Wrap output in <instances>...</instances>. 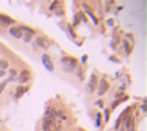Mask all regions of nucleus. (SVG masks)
<instances>
[{
	"label": "nucleus",
	"mask_w": 147,
	"mask_h": 131,
	"mask_svg": "<svg viewBox=\"0 0 147 131\" xmlns=\"http://www.w3.org/2000/svg\"><path fill=\"white\" fill-rule=\"evenodd\" d=\"M134 44H136V40H134V35L133 33H125V35L122 37L120 40V45H118V55L120 56H129L131 55V51L134 48Z\"/></svg>",
	"instance_id": "nucleus-1"
},
{
	"label": "nucleus",
	"mask_w": 147,
	"mask_h": 131,
	"mask_svg": "<svg viewBox=\"0 0 147 131\" xmlns=\"http://www.w3.org/2000/svg\"><path fill=\"white\" fill-rule=\"evenodd\" d=\"M31 45H33L35 51H47V49H51L55 45V42L51 40V38H47L46 35H40V33H38L35 37V40L31 42Z\"/></svg>",
	"instance_id": "nucleus-2"
},
{
	"label": "nucleus",
	"mask_w": 147,
	"mask_h": 131,
	"mask_svg": "<svg viewBox=\"0 0 147 131\" xmlns=\"http://www.w3.org/2000/svg\"><path fill=\"white\" fill-rule=\"evenodd\" d=\"M78 58H75V56H71V55H64L60 58V66H62V69H64V73H73L78 67Z\"/></svg>",
	"instance_id": "nucleus-3"
},
{
	"label": "nucleus",
	"mask_w": 147,
	"mask_h": 131,
	"mask_svg": "<svg viewBox=\"0 0 147 131\" xmlns=\"http://www.w3.org/2000/svg\"><path fill=\"white\" fill-rule=\"evenodd\" d=\"M82 13H84V15H87L94 26H100L102 18H100V16H96V13H94V9H93V5H89V4H86V2H82Z\"/></svg>",
	"instance_id": "nucleus-4"
},
{
	"label": "nucleus",
	"mask_w": 147,
	"mask_h": 131,
	"mask_svg": "<svg viewBox=\"0 0 147 131\" xmlns=\"http://www.w3.org/2000/svg\"><path fill=\"white\" fill-rule=\"evenodd\" d=\"M31 78H33V73L27 69V67H24V69L18 71V77H16L15 82H18V86H29Z\"/></svg>",
	"instance_id": "nucleus-5"
},
{
	"label": "nucleus",
	"mask_w": 147,
	"mask_h": 131,
	"mask_svg": "<svg viewBox=\"0 0 147 131\" xmlns=\"http://www.w3.org/2000/svg\"><path fill=\"white\" fill-rule=\"evenodd\" d=\"M98 78H100V75H98V71L94 69L91 75H89V80H87V86H86V93H94L96 91V84H98Z\"/></svg>",
	"instance_id": "nucleus-6"
},
{
	"label": "nucleus",
	"mask_w": 147,
	"mask_h": 131,
	"mask_svg": "<svg viewBox=\"0 0 147 131\" xmlns=\"http://www.w3.org/2000/svg\"><path fill=\"white\" fill-rule=\"evenodd\" d=\"M107 91H109V80H107L105 77H100L98 78V84H96V95H98V98H102Z\"/></svg>",
	"instance_id": "nucleus-7"
},
{
	"label": "nucleus",
	"mask_w": 147,
	"mask_h": 131,
	"mask_svg": "<svg viewBox=\"0 0 147 131\" xmlns=\"http://www.w3.org/2000/svg\"><path fill=\"white\" fill-rule=\"evenodd\" d=\"M36 35H38V31L35 29V27L26 26L24 33H22V40H24V44H31L33 40H35V37H36Z\"/></svg>",
	"instance_id": "nucleus-8"
},
{
	"label": "nucleus",
	"mask_w": 147,
	"mask_h": 131,
	"mask_svg": "<svg viewBox=\"0 0 147 131\" xmlns=\"http://www.w3.org/2000/svg\"><path fill=\"white\" fill-rule=\"evenodd\" d=\"M24 29H26V26H24V24H15V26L7 27L9 35L13 37V38H16V40H22V33H24Z\"/></svg>",
	"instance_id": "nucleus-9"
},
{
	"label": "nucleus",
	"mask_w": 147,
	"mask_h": 131,
	"mask_svg": "<svg viewBox=\"0 0 147 131\" xmlns=\"http://www.w3.org/2000/svg\"><path fill=\"white\" fill-rule=\"evenodd\" d=\"M122 129H125V131H136V120H134L133 115H127L125 118H123Z\"/></svg>",
	"instance_id": "nucleus-10"
},
{
	"label": "nucleus",
	"mask_w": 147,
	"mask_h": 131,
	"mask_svg": "<svg viewBox=\"0 0 147 131\" xmlns=\"http://www.w3.org/2000/svg\"><path fill=\"white\" fill-rule=\"evenodd\" d=\"M40 60H42V64H44V67L49 71V73H53L55 71V62H53V58H51V55H47V53H44L42 56H40Z\"/></svg>",
	"instance_id": "nucleus-11"
},
{
	"label": "nucleus",
	"mask_w": 147,
	"mask_h": 131,
	"mask_svg": "<svg viewBox=\"0 0 147 131\" xmlns=\"http://www.w3.org/2000/svg\"><path fill=\"white\" fill-rule=\"evenodd\" d=\"M49 11H53V13H56L58 16H64V2H51L47 5Z\"/></svg>",
	"instance_id": "nucleus-12"
},
{
	"label": "nucleus",
	"mask_w": 147,
	"mask_h": 131,
	"mask_svg": "<svg viewBox=\"0 0 147 131\" xmlns=\"http://www.w3.org/2000/svg\"><path fill=\"white\" fill-rule=\"evenodd\" d=\"M55 120L60 124H67L69 122V115H67V111L65 109H56V115H55Z\"/></svg>",
	"instance_id": "nucleus-13"
},
{
	"label": "nucleus",
	"mask_w": 147,
	"mask_h": 131,
	"mask_svg": "<svg viewBox=\"0 0 147 131\" xmlns=\"http://www.w3.org/2000/svg\"><path fill=\"white\" fill-rule=\"evenodd\" d=\"M27 91H29V86H16V89L13 91V100H20Z\"/></svg>",
	"instance_id": "nucleus-14"
},
{
	"label": "nucleus",
	"mask_w": 147,
	"mask_h": 131,
	"mask_svg": "<svg viewBox=\"0 0 147 131\" xmlns=\"http://www.w3.org/2000/svg\"><path fill=\"white\" fill-rule=\"evenodd\" d=\"M18 71H20V69H16V67L9 66V69L5 71V80H7V82H15L16 77H18Z\"/></svg>",
	"instance_id": "nucleus-15"
},
{
	"label": "nucleus",
	"mask_w": 147,
	"mask_h": 131,
	"mask_svg": "<svg viewBox=\"0 0 147 131\" xmlns=\"http://www.w3.org/2000/svg\"><path fill=\"white\" fill-rule=\"evenodd\" d=\"M120 40H122V37H120V29H115V33H113V38H111V49H113V51H116V49H118V45H120Z\"/></svg>",
	"instance_id": "nucleus-16"
},
{
	"label": "nucleus",
	"mask_w": 147,
	"mask_h": 131,
	"mask_svg": "<svg viewBox=\"0 0 147 131\" xmlns=\"http://www.w3.org/2000/svg\"><path fill=\"white\" fill-rule=\"evenodd\" d=\"M0 24H2V26H5V27H11V26H15L16 22H15L13 18H11V16H7V15H2V13H0Z\"/></svg>",
	"instance_id": "nucleus-17"
},
{
	"label": "nucleus",
	"mask_w": 147,
	"mask_h": 131,
	"mask_svg": "<svg viewBox=\"0 0 147 131\" xmlns=\"http://www.w3.org/2000/svg\"><path fill=\"white\" fill-rule=\"evenodd\" d=\"M55 115H56V109H55L53 102H49V104L46 106V111H44V117H46V118H55Z\"/></svg>",
	"instance_id": "nucleus-18"
},
{
	"label": "nucleus",
	"mask_w": 147,
	"mask_h": 131,
	"mask_svg": "<svg viewBox=\"0 0 147 131\" xmlns=\"http://www.w3.org/2000/svg\"><path fill=\"white\" fill-rule=\"evenodd\" d=\"M80 22H86V15H84L82 11H78V13H75V18H73L71 26L76 27V26H80Z\"/></svg>",
	"instance_id": "nucleus-19"
},
{
	"label": "nucleus",
	"mask_w": 147,
	"mask_h": 131,
	"mask_svg": "<svg viewBox=\"0 0 147 131\" xmlns=\"http://www.w3.org/2000/svg\"><path fill=\"white\" fill-rule=\"evenodd\" d=\"M65 33H67V35H69V37L73 38V40L80 42V40H78V35H76V31H75V27H73L71 24H69V26H65Z\"/></svg>",
	"instance_id": "nucleus-20"
},
{
	"label": "nucleus",
	"mask_w": 147,
	"mask_h": 131,
	"mask_svg": "<svg viewBox=\"0 0 147 131\" xmlns=\"http://www.w3.org/2000/svg\"><path fill=\"white\" fill-rule=\"evenodd\" d=\"M73 73H75L76 80H80V82H84V66H80V64H78V67H76V69L73 71Z\"/></svg>",
	"instance_id": "nucleus-21"
},
{
	"label": "nucleus",
	"mask_w": 147,
	"mask_h": 131,
	"mask_svg": "<svg viewBox=\"0 0 147 131\" xmlns=\"http://www.w3.org/2000/svg\"><path fill=\"white\" fill-rule=\"evenodd\" d=\"M109 120H111V109H109V107H104V115H102V122H104V124H107Z\"/></svg>",
	"instance_id": "nucleus-22"
},
{
	"label": "nucleus",
	"mask_w": 147,
	"mask_h": 131,
	"mask_svg": "<svg viewBox=\"0 0 147 131\" xmlns=\"http://www.w3.org/2000/svg\"><path fill=\"white\" fill-rule=\"evenodd\" d=\"M94 126H96V129H102V126H104V122H102V115L100 113H96V115H94Z\"/></svg>",
	"instance_id": "nucleus-23"
},
{
	"label": "nucleus",
	"mask_w": 147,
	"mask_h": 131,
	"mask_svg": "<svg viewBox=\"0 0 147 131\" xmlns=\"http://www.w3.org/2000/svg\"><path fill=\"white\" fill-rule=\"evenodd\" d=\"M7 69H9V60L0 58V71H7Z\"/></svg>",
	"instance_id": "nucleus-24"
},
{
	"label": "nucleus",
	"mask_w": 147,
	"mask_h": 131,
	"mask_svg": "<svg viewBox=\"0 0 147 131\" xmlns=\"http://www.w3.org/2000/svg\"><path fill=\"white\" fill-rule=\"evenodd\" d=\"M113 5H115V2H113V0H111V2H109V0H107V2H104V11H105V13H109V11L113 9Z\"/></svg>",
	"instance_id": "nucleus-25"
},
{
	"label": "nucleus",
	"mask_w": 147,
	"mask_h": 131,
	"mask_svg": "<svg viewBox=\"0 0 147 131\" xmlns=\"http://www.w3.org/2000/svg\"><path fill=\"white\" fill-rule=\"evenodd\" d=\"M94 106H96L98 109H104V107H105V102H104V98H96V102H94Z\"/></svg>",
	"instance_id": "nucleus-26"
},
{
	"label": "nucleus",
	"mask_w": 147,
	"mask_h": 131,
	"mask_svg": "<svg viewBox=\"0 0 147 131\" xmlns=\"http://www.w3.org/2000/svg\"><path fill=\"white\" fill-rule=\"evenodd\" d=\"M7 84H9V82H7V80H5V78H4V80H2V82H0V95H2V93H4V91H5V88H7Z\"/></svg>",
	"instance_id": "nucleus-27"
},
{
	"label": "nucleus",
	"mask_w": 147,
	"mask_h": 131,
	"mask_svg": "<svg viewBox=\"0 0 147 131\" xmlns=\"http://www.w3.org/2000/svg\"><path fill=\"white\" fill-rule=\"evenodd\" d=\"M105 24L109 26V27H113V26H115V18H113V16H109V18H105Z\"/></svg>",
	"instance_id": "nucleus-28"
},
{
	"label": "nucleus",
	"mask_w": 147,
	"mask_h": 131,
	"mask_svg": "<svg viewBox=\"0 0 147 131\" xmlns=\"http://www.w3.org/2000/svg\"><path fill=\"white\" fill-rule=\"evenodd\" d=\"M80 60H82V64H80V66H84V64H86V62H87V55H84ZM80 60H78V62H80Z\"/></svg>",
	"instance_id": "nucleus-29"
},
{
	"label": "nucleus",
	"mask_w": 147,
	"mask_h": 131,
	"mask_svg": "<svg viewBox=\"0 0 147 131\" xmlns=\"http://www.w3.org/2000/svg\"><path fill=\"white\" fill-rule=\"evenodd\" d=\"M5 78V71H0V80H4Z\"/></svg>",
	"instance_id": "nucleus-30"
},
{
	"label": "nucleus",
	"mask_w": 147,
	"mask_h": 131,
	"mask_svg": "<svg viewBox=\"0 0 147 131\" xmlns=\"http://www.w3.org/2000/svg\"><path fill=\"white\" fill-rule=\"evenodd\" d=\"M78 131H86V129H78Z\"/></svg>",
	"instance_id": "nucleus-31"
},
{
	"label": "nucleus",
	"mask_w": 147,
	"mask_h": 131,
	"mask_svg": "<svg viewBox=\"0 0 147 131\" xmlns=\"http://www.w3.org/2000/svg\"><path fill=\"white\" fill-rule=\"evenodd\" d=\"M0 131H2V129H0Z\"/></svg>",
	"instance_id": "nucleus-32"
}]
</instances>
